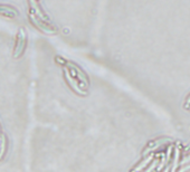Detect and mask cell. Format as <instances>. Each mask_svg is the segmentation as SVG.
<instances>
[{
  "mask_svg": "<svg viewBox=\"0 0 190 172\" xmlns=\"http://www.w3.org/2000/svg\"><path fill=\"white\" fill-rule=\"evenodd\" d=\"M24 44H25V33L24 31H20V36L18 39V43H17V48H16V54L15 55H19L21 53L22 48H24Z\"/></svg>",
  "mask_w": 190,
  "mask_h": 172,
  "instance_id": "obj_2",
  "label": "cell"
},
{
  "mask_svg": "<svg viewBox=\"0 0 190 172\" xmlns=\"http://www.w3.org/2000/svg\"><path fill=\"white\" fill-rule=\"evenodd\" d=\"M0 15H5V16H11L15 17L18 15L17 10L12 7H9V6H0Z\"/></svg>",
  "mask_w": 190,
  "mask_h": 172,
  "instance_id": "obj_1",
  "label": "cell"
}]
</instances>
